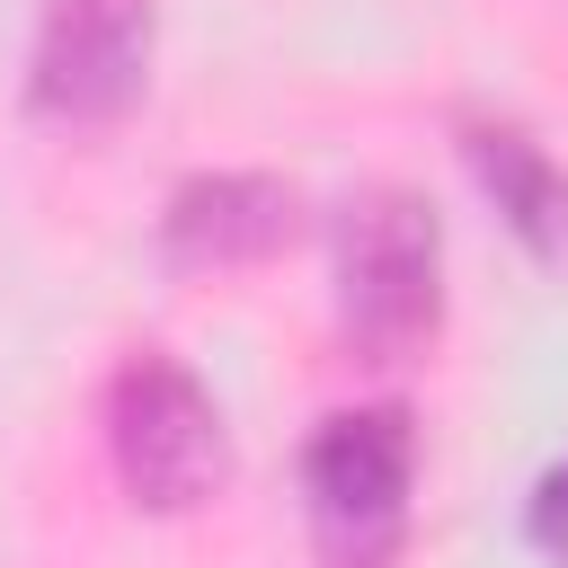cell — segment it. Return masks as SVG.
<instances>
[{
  "mask_svg": "<svg viewBox=\"0 0 568 568\" xmlns=\"http://www.w3.org/2000/svg\"><path fill=\"white\" fill-rule=\"evenodd\" d=\"M151 89V0H44L27 44V115L98 133Z\"/></svg>",
  "mask_w": 568,
  "mask_h": 568,
  "instance_id": "277c9868",
  "label": "cell"
},
{
  "mask_svg": "<svg viewBox=\"0 0 568 568\" xmlns=\"http://www.w3.org/2000/svg\"><path fill=\"white\" fill-rule=\"evenodd\" d=\"M444 320V222L408 186H373L337 222V328L364 364H408Z\"/></svg>",
  "mask_w": 568,
  "mask_h": 568,
  "instance_id": "6da1fadb",
  "label": "cell"
},
{
  "mask_svg": "<svg viewBox=\"0 0 568 568\" xmlns=\"http://www.w3.org/2000/svg\"><path fill=\"white\" fill-rule=\"evenodd\" d=\"M293 231H302V195L275 169H195L160 204V257L186 266V275L266 266Z\"/></svg>",
  "mask_w": 568,
  "mask_h": 568,
  "instance_id": "5b68a950",
  "label": "cell"
},
{
  "mask_svg": "<svg viewBox=\"0 0 568 568\" xmlns=\"http://www.w3.org/2000/svg\"><path fill=\"white\" fill-rule=\"evenodd\" d=\"M408 488H417V426L399 399H364L320 417V435L302 444V497H311V532L337 568H382L399 524H408Z\"/></svg>",
  "mask_w": 568,
  "mask_h": 568,
  "instance_id": "3957f363",
  "label": "cell"
},
{
  "mask_svg": "<svg viewBox=\"0 0 568 568\" xmlns=\"http://www.w3.org/2000/svg\"><path fill=\"white\" fill-rule=\"evenodd\" d=\"M98 426H106V462H115V479H124V497L142 515H186L231 470V435H222L213 390L178 355H160V346L124 355L106 373Z\"/></svg>",
  "mask_w": 568,
  "mask_h": 568,
  "instance_id": "7a4b0ae2",
  "label": "cell"
},
{
  "mask_svg": "<svg viewBox=\"0 0 568 568\" xmlns=\"http://www.w3.org/2000/svg\"><path fill=\"white\" fill-rule=\"evenodd\" d=\"M462 169L488 195V213L524 240V257H568V169L506 115H462Z\"/></svg>",
  "mask_w": 568,
  "mask_h": 568,
  "instance_id": "8992f818",
  "label": "cell"
},
{
  "mask_svg": "<svg viewBox=\"0 0 568 568\" xmlns=\"http://www.w3.org/2000/svg\"><path fill=\"white\" fill-rule=\"evenodd\" d=\"M524 541H532L541 559H568V462H550V470L532 479V497H524Z\"/></svg>",
  "mask_w": 568,
  "mask_h": 568,
  "instance_id": "52a82bcc",
  "label": "cell"
}]
</instances>
